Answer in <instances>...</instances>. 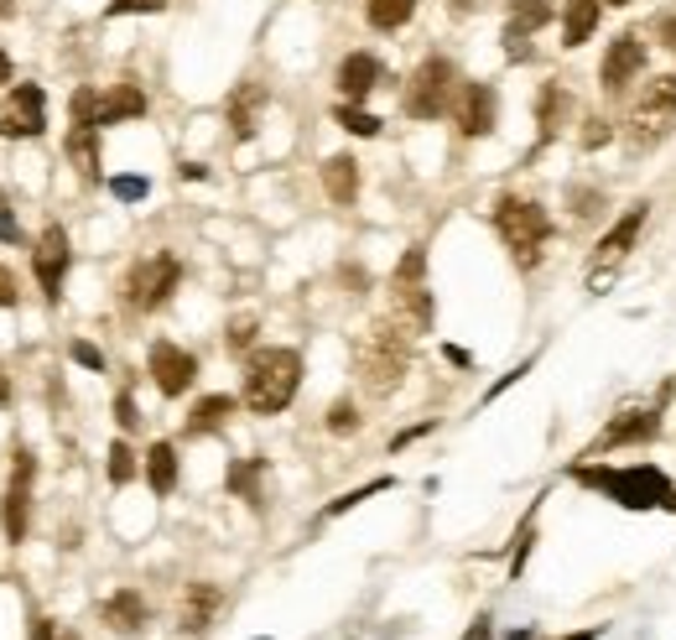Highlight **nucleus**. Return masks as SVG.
<instances>
[{"instance_id":"5","label":"nucleus","mask_w":676,"mask_h":640,"mask_svg":"<svg viewBox=\"0 0 676 640\" xmlns=\"http://www.w3.org/2000/svg\"><path fill=\"white\" fill-rule=\"evenodd\" d=\"M458 89H463L458 69L448 63V58L432 52V58L417 63L411 84H406V115H411V121H442V115L458 104Z\"/></svg>"},{"instance_id":"34","label":"nucleus","mask_w":676,"mask_h":640,"mask_svg":"<svg viewBox=\"0 0 676 640\" xmlns=\"http://www.w3.org/2000/svg\"><path fill=\"white\" fill-rule=\"evenodd\" d=\"M531 541H536V510L525 516V526L515 531V553H510V578H521L525 572V557H531Z\"/></svg>"},{"instance_id":"48","label":"nucleus","mask_w":676,"mask_h":640,"mask_svg":"<svg viewBox=\"0 0 676 640\" xmlns=\"http://www.w3.org/2000/svg\"><path fill=\"white\" fill-rule=\"evenodd\" d=\"M656 42H660L666 52H676V17H660V21H656Z\"/></svg>"},{"instance_id":"38","label":"nucleus","mask_w":676,"mask_h":640,"mask_svg":"<svg viewBox=\"0 0 676 640\" xmlns=\"http://www.w3.org/2000/svg\"><path fill=\"white\" fill-rule=\"evenodd\" d=\"M355 427H359L355 401H334V412H328V433H355Z\"/></svg>"},{"instance_id":"45","label":"nucleus","mask_w":676,"mask_h":640,"mask_svg":"<svg viewBox=\"0 0 676 640\" xmlns=\"http://www.w3.org/2000/svg\"><path fill=\"white\" fill-rule=\"evenodd\" d=\"M17 297H21V287H17V277L0 266V308H17Z\"/></svg>"},{"instance_id":"8","label":"nucleus","mask_w":676,"mask_h":640,"mask_svg":"<svg viewBox=\"0 0 676 640\" xmlns=\"http://www.w3.org/2000/svg\"><path fill=\"white\" fill-rule=\"evenodd\" d=\"M32 479H37V453L17 448L11 453V489H6V505H0V526H6L11 547L27 541V526H32Z\"/></svg>"},{"instance_id":"51","label":"nucleus","mask_w":676,"mask_h":640,"mask_svg":"<svg viewBox=\"0 0 676 640\" xmlns=\"http://www.w3.org/2000/svg\"><path fill=\"white\" fill-rule=\"evenodd\" d=\"M442 354H448V360H453V364H473V360H469V349H458V344H448V349H442Z\"/></svg>"},{"instance_id":"52","label":"nucleus","mask_w":676,"mask_h":640,"mask_svg":"<svg viewBox=\"0 0 676 640\" xmlns=\"http://www.w3.org/2000/svg\"><path fill=\"white\" fill-rule=\"evenodd\" d=\"M562 640H598V624H588V630H577V636H562Z\"/></svg>"},{"instance_id":"35","label":"nucleus","mask_w":676,"mask_h":640,"mask_svg":"<svg viewBox=\"0 0 676 640\" xmlns=\"http://www.w3.org/2000/svg\"><path fill=\"white\" fill-rule=\"evenodd\" d=\"M156 11H167V0H110L104 17H156Z\"/></svg>"},{"instance_id":"12","label":"nucleus","mask_w":676,"mask_h":640,"mask_svg":"<svg viewBox=\"0 0 676 640\" xmlns=\"http://www.w3.org/2000/svg\"><path fill=\"white\" fill-rule=\"evenodd\" d=\"M68 260H73V250H68V229L63 225H48L42 235H37V250H32L37 287H42V297H48V302H58V297H63Z\"/></svg>"},{"instance_id":"15","label":"nucleus","mask_w":676,"mask_h":640,"mask_svg":"<svg viewBox=\"0 0 676 640\" xmlns=\"http://www.w3.org/2000/svg\"><path fill=\"white\" fill-rule=\"evenodd\" d=\"M645 219H651V204H635V208H629L625 219H619V225H614L604 240H598V250H593V266H608V271H614V266L629 256V245L641 240Z\"/></svg>"},{"instance_id":"44","label":"nucleus","mask_w":676,"mask_h":640,"mask_svg":"<svg viewBox=\"0 0 676 640\" xmlns=\"http://www.w3.org/2000/svg\"><path fill=\"white\" fill-rule=\"evenodd\" d=\"M0 240H6V245H21V240H27V235H21V225H17V214H11V208H0Z\"/></svg>"},{"instance_id":"54","label":"nucleus","mask_w":676,"mask_h":640,"mask_svg":"<svg viewBox=\"0 0 676 640\" xmlns=\"http://www.w3.org/2000/svg\"><path fill=\"white\" fill-rule=\"evenodd\" d=\"M58 640H79V636H73V630H58Z\"/></svg>"},{"instance_id":"53","label":"nucleus","mask_w":676,"mask_h":640,"mask_svg":"<svg viewBox=\"0 0 676 640\" xmlns=\"http://www.w3.org/2000/svg\"><path fill=\"white\" fill-rule=\"evenodd\" d=\"M0 84H11V58L0 52Z\"/></svg>"},{"instance_id":"33","label":"nucleus","mask_w":676,"mask_h":640,"mask_svg":"<svg viewBox=\"0 0 676 640\" xmlns=\"http://www.w3.org/2000/svg\"><path fill=\"white\" fill-rule=\"evenodd\" d=\"M422 277H427V250H422V245H411V250L401 256V266H396V277H390V281H396V287H411V281H422Z\"/></svg>"},{"instance_id":"32","label":"nucleus","mask_w":676,"mask_h":640,"mask_svg":"<svg viewBox=\"0 0 676 640\" xmlns=\"http://www.w3.org/2000/svg\"><path fill=\"white\" fill-rule=\"evenodd\" d=\"M390 485H396V479H390V474H380V479H370V485L349 489V495H338V500L328 505L322 516H328V520H334V516H344V510H355V505H365V500H370V495H380V489H390Z\"/></svg>"},{"instance_id":"20","label":"nucleus","mask_w":676,"mask_h":640,"mask_svg":"<svg viewBox=\"0 0 676 640\" xmlns=\"http://www.w3.org/2000/svg\"><path fill=\"white\" fill-rule=\"evenodd\" d=\"M567 115H573V94H567V89H562V84H541V94H536L541 146L562 136V125H567Z\"/></svg>"},{"instance_id":"37","label":"nucleus","mask_w":676,"mask_h":640,"mask_svg":"<svg viewBox=\"0 0 676 640\" xmlns=\"http://www.w3.org/2000/svg\"><path fill=\"white\" fill-rule=\"evenodd\" d=\"M505 58L510 63H531V58H536V52H531V32L510 27V21H505Z\"/></svg>"},{"instance_id":"49","label":"nucleus","mask_w":676,"mask_h":640,"mask_svg":"<svg viewBox=\"0 0 676 640\" xmlns=\"http://www.w3.org/2000/svg\"><path fill=\"white\" fill-rule=\"evenodd\" d=\"M32 640H58V624L42 620V615H32Z\"/></svg>"},{"instance_id":"7","label":"nucleus","mask_w":676,"mask_h":640,"mask_svg":"<svg viewBox=\"0 0 676 640\" xmlns=\"http://www.w3.org/2000/svg\"><path fill=\"white\" fill-rule=\"evenodd\" d=\"M177 281H183V266H177V256H146L131 266V277H125V302L141 312H156L167 308V297L177 292Z\"/></svg>"},{"instance_id":"24","label":"nucleus","mask_w":676,"mask_h":640,"mask_svg":"<svg viewBox=\"0 0 676 640\" xmlns=\"http://www.w3.org/2000/svg\"><path fill=\"white\" fill-rule=\"evenodd\" d=\"M68 156H73V167H79L89 183H100V125L73 121V131H68Z\"/></svg>"},{"instance_id":"29","label":"nucleus","mask_w":676,"mask_h":640,"mask_svg":"<svg viewBox=\"0 0 676 640\" xmlns=\"http://www.w3.org/2000/svg\"><path fill=\"white\" fill-rule=\"evenodd\" d=\"M552 17H557L552 0H510V27H521V32H541Z\"/></svg>"},{"instance_id":"23","label":"nucleus","mask_w":676,"mask_h":640,"mask_svg":"<svg viewBox=\"0 0 676 640\" xmlns=\"http://www.w3.org/2000/svg\"><path fill=\"white\" fill-rule=\"evenodd\" d=\"M260 104H266V84H239L235 94H229V131H235V141L255 136V115H260Z\"/></svg>"},{"instance_id":"55","label":"nucleus","mask_w":676,"mask_h":640,"mask_svg":"<svg viewBox=\"0 0 676 640\" xmlns=\"http://www.w3.org/2000/svg\"><path fill=\"white\" fill-rule=\"evenodd\" d=\"M604 6H629V0H604Z\"/></svg>"},{"instance_id":"2","label":"nucleus","mask_w":676,"mask_h":640,"mask_svg":"<svg viewBox=\"0 0 676 640\" xmlns=\"http://www.w3.org/2000/svg\"><path fill=\"white\" fill-rule=\"evenodd\" d=\"M297 385H303V354H297V349L266 344L245 360V406H250L255 416L287 412L291 396H297Z\"/></svg>"},{"instance_id":"9","label":"nucleus","mask_w":676,"mask_h":640,"mask_svg":"<svg viewBox=\"0 0 676 640\" xmlns=\"http://www.w3.org/2000/svg\"><path fill=\"white\" fill-rule=\"evenodd\" d=\"M645 69H651V48L641 42V32H619L604 48V63H598V84H604V94H625V89L635 84Z\"/></svg>"},{"instance_id":"1","label":"nucleus","mask_w":676,"mask_h":640,"mask_svg":"<svg viewBox=\"0 0 676 640\" xmlns=\"http://www.w3.org/2000/svg\"><path fill=\"white\" fill-rule=\"evenodd\" d=\"M573 479L583 489L608 495V500L625 505V510H666L672 495H676L672 479H666V468H656V464H629V468L583 464V468H573Z\"/></svg>"},{"instance_id":"10","label":"nucleus","mask_w":676,"mask_h":640,"mask_svg":"<svg viewBox=\"0 0 676 640\" xmlns=\"http://www.w3.org/2000/svg\"><path fill=\"white\" fill-rule=\"evenodd\" d=\"M146 370H152V381L162 396H183V391H193V381H198V360H193L183 344H172V339H156L152 354H146Z\"/></svg>"},{"instance_id":"18","label":"nucleus","mask_w":676,"mask_h":640,"mask_svg":"<svg viewBox=\"0 0 676 640\" xmlns=\"http://www.w3.org/2000/svg\"><path fill=\"white\" fill-rule=\"evenodd\" d=\"M562 48H583V42H593V32H598V21H604V0H562Z\"/></svg>"},{"instance_id":"22","label":"nucleus","mask_w":676,"mask_h":640,"mask_svg":"<svg viewBox=\"0 0 676 640\" xmlns=\"http://www.w3.org/2000/svg\"><path fill=\"white\" fill-rule=\"evenodd\" d=\"M100 620L110 624V630H120V636H131V630H141L146 624V599L135 589H120V593H110L100 605Z\"/></svg>"},{"instance_id":"50","label":"nucleus","mask_w":676,"mask_h":640,"mask_svg":"<svg viewBox=\"0 0 676 640\" xmlns=\"http://www.w3.org/2000/svg\"><path fill=\"white\" fill-rule=\"evenodd\" d=\"M490 615H479V620H473V630H469V636H463V640H494V630H490Z\"/></svg>"},{"instance_id":"47","label":"nucleus","mask_w":676,"mask_h":640,"mask_svg":"<svg viewBox=\"0 0 676 640\" xmlns=\"http://www.w3.org/2000/svg\"><path fill=\"white\" fill-rule=\"evenodd\" d=\"M427 433H432V422H422V427H406V433L390 437V453H401L406 443H417V437H427Z\"/></svg>"},{"instance_id":"25","label":"nucleus","mask_w":676,"mask_h":640,"mask_svg":"<svg viewBox=\"0 0 676 640\" xmlns=\"http://www.w3.org/2000/svg\"><path fill=\"white\" fill-rule=\"evenodd\" d=\"M229 416H235V396H224V391H219V396H203L198 406L187 412V427H183V433L187 437H208V433H219Z\"/></svg>"},{"instance_id":"31","label":"nucleus","mask_w":676,"mask_h":640,"mask_svg":"<svg viewBox=\"0 0 676 640\" xmlns=\"http://www.w3.org/2000/svg\"><path fill=\"white\" fill-rule=\"evenodd\" d=\"M334 121L344 125L349 136H380V121H375L370 110H359V104H349V100H344V104L334 110Z\"/></svg>"},{"instance_id":"17","label":"nucleus","mask_w":676,"mask_h":640,"mask_svg":"<svg viewBox=\"0 0 676 640\" xmlns=\"http://www.w3.org/2000/svg\"><path fill=\"white\" fill-rule=\"evenodd\" d=\"M224 609V589L219 584H193V589L183 593V615H177V620H183V636H208V624H214V615H219Z\"/></svg>"},{"instance_id":"40","label":"nucleus","mask_w":676,"mask_h":640,"mask_svg":"<svg viewBox=\"0 0 676 640\" xmlns=\"http://www.w3.org/2000/svg\"><path fill=\"white\" fill-rule=\"evenodd\" d=\"M115 422H120V433H135V427H141V412H135L131 391H120L115 396Z\"/></svg>"},{"instance_id":"46","label":"nucleus","mask_w":676,"mask_h":640,"mask_svg":"<svg viewBox=\"0 0 676 640\" xmlns=\"http://www.w3.org/2000/svg\"><path fill=\"white\" fill-rule=\"evenodd\" d=\"M608 136H614V131H608L604 121H588V131H583V146H588V152H598Z\"/></svg>"},{"instance_id":"30","label":"nucleus","mask_w":676,"mask_h":640,"mask_svg":"<svg viewBox=\"0 0 676 640\" xmlns=\"http://www.w3.org/2000/svg\"><path fill=\"white\" fill-rule=\"evenodd\" d=\"M110 485H131L135 474H141V464H135V448L131 443H125V437H120V443H110Z\"/></svg>"},{"instance_id":"26","label":"nucleus","mask_w":676,"mask_h":640,"mask_svg":"<svg viewBox=\"0 0 676 640\" xmlns=\"http://www.w3.org/2000/svg\"><path fill=\"white\" fill-rule=\"evenodd\" d=\"M141 468H146L152 495H172V489H177V448H172V443H152L146 458H141Z\"/></svg>"},{"instance_id":"13","label":"nucleus","mask_w":676,"mask_h":640,"mask_svg":"<svg viewBox=\"0 0 676 640\" xmlns=\"http://www.w3.org/2000/svg\"><path fill=\"white\" fill-rule=\"evenodd\" d=\"M494 115H500V94H494V84H463V89H458L453 121H458V131H463L469 141L490 136Z\"/></svg>"},{"instance_id":"6","label":"nucleus","mask_w":676,"mask_h":640,"mask_svg":"<svg viewBox=\"0 0 676 640\" xmlns=\"http://www.w3.org/2000/svg\"><path fill=\"white\" fill-rule=\"evenodd\" d=\"M676 131V73H660V79H651V89H645L641 100H635V110H629V152H651V146H660V141Z\"/></svg>"},{"instance_id":"16","label":"nucleus","mask_w":676,"mask_h":640,"mask_svg":"<svg viewBox=\"0 0 676 640\" xmlns=\"http://www.w3.org/2000/svg\"><path fill=\"white\" fill-rule=\"evenodd\" d=\"M380 58L375 52H349L344 63H338V94L349 104H359V100H370L375 94V84H380Z\"/></svg>"},{"instance_id":"21","label":"nucleus","mask_w":676,"mask_h":640,"mask_svg":"<svg viewBox=\"0 0 676 640\" xmlns=\"http://www.w3.org/2000/svg\"><path fill=\"white\" fill-rule=\"evenodd\" d=\"M322 188H328V198H334L338 208H349L359 198V162L349 152H338L322 162Z\"/></svg>"},{"instance_id":"43","label":"nucleus","mask_w":676,"mask_h":640,"mask_svg":"<svg viewBox=\"0 0 676 640\" xmlns=\"http://www.w3.org/2000/svg\"><path fill=\"white\" fill-rule=\"evenodd\" d=\"M73 360L84 364V370H94V375H104V354L94 344H84V339H79V344H73Z\"/></svg>"},{"instance_id":"14","label":"nucleus","mask_w":676,"mask_h":640,"mask_svg":"<svg viewBox=\"0 0 676 640\" xmlns=\"http://www.w3.org/2000/svg\"><path fill=\"white\" fill-rule=\"evenodd\" d=\"M651 437H660V406H635V412H619L608 422L604 433H598V443H593V453L635 448V443H651Z\"/></svg>"},{"instance_id":"42","label":"nucleus","mask_w":676,"mask_h":640,"mask_svg":"<svg viewBox=\"0 0 676 640\" xmlns=\"http://www.w3.org/2000/svg\"><path fill=\"white\" fill-rule=\"evenodd\" d=\"M531 364H536V354H531V360H525V364H515V370H505V375H500V381H494L490 391H484V401L505 396V391H510V385H515V381H525V375H531Z\"/></svg>"},{"instance_id":"4","label":"nucleus","mask_w":676,"mask_h":640,"mask_svg":"<svg viewBox=\"0 0 676 640\" xmlns=\"http://www.w3.org/2000/svg\"><path fill=\"white\" fill-rule=\"evenodd\" d=\"M406 360H411V333H406L396 318L375 323V329L365 333V344H359V375H365V385H370L375 396H390V391L401 385Z\"/></svg>"},{"instance_id":"27","label":"nucleus","mask_w":676,"mask_h":640,"mask_svg":"<svg viewBox=\"0 0 676 640\" xmlns=\"http://www.w3.org/2000/svg\"><path fill=\"white\" fill-rule=\"evenodd\" d=\"M417 17V0H365V21L375 32H401Z\"/></svg>"},{"instance_id":"39","label":"nucleus","mask_w":676,"mask_h":640,"mask_svg":"<svg viewBox=\"0 0 676 640\" xmlns=\"http://www.w3.org/2000/svg\"><path fill=\"white\" fill-rule=\"evenodd\" d=\"M567 204H573L577 219H593V214H598V204H604V193H598V188H573V193H567Z\"/></svg>"},{"instance_id":"28","label":"nucleus","mask_w":676,"mask_h":640,"mask_svg":"<svg viewBox=\"0 0 676 640\" xmlns=\"http://www.w3.org/2000/svg\"><path fill=\"white\" fill-rule=\"evenodd\" d=\"M260 474H266V458H239V464H229V479H224V485L235 489L239 500H250L255 510H260Z\"/></svg>"},{"instance_id":"19","label":"nucleus","mask_w":676,"mask_h":640,"mask_svg":"<svg viewBox=\"0 0 676 640\" xmlns=\"http://www.w3.org/2000/svg\"><path fill=\"white\" fill-rule=\"evenodd\" d=\"M146 115V94L141 84H110V94H100V131L104 125H125V121H141Z\"/></svg>"},{"instance_id":"41","label":"nucleus","mask_w":676,"mask_h":640,"mask_svg":"<svg viewBox=\"0 0 676 640\" xmlns=\"http://www.w3.org/2000/svg\"><path fill=\"white\" fill-rule=\"evenodd\" d=\"M224 344L235 349V354H245V349L255 344V318H235V323H229V339H224Z\"/></svg>"},{"instance_id":"36","label":"nucleus","mask_w":676,"mask_h":640,"mask_svg":"<svg viewBox=\"0 0 676 640\" xmlns=\"http://www.w3.org/2000/svg\"><path fill=\"white\" fill-rule=\"evenodd\" d=\"M110 193H115L120 204H141V198L152 193V183H146V177H110Z\"/></svg>"},{"instance_id":"3","label":"nucleus","mask_w":676,"mask_h":640,"mask_svg":"<svg viewBox=\"0 0 676 640\" xmlns=\"http://www.w3.org/2000/svg\"><path fill=\"white\" fill-rule=\"evenodd\" d=\"M494 229H500V240H505V250L515 256V266H536L541 250H546V240H552V214L541 204H531V198H515V193H505L500 204H494Z\"/></svg>"},{"instance_id":"11","label":"nucleus","mask_w":676,"mask_h":640,"mask_svg":"<svg viewBox=\"0 0 676 640\" xmlns=\"http://www.w3.org/2000/svg\"><path fill=\"white\" fill-rule=\"evenodd\" d=\"M48 131V94L37 84H17L11 104H0V136L11 141H32Z\"/></svg>"}]
</instances>
